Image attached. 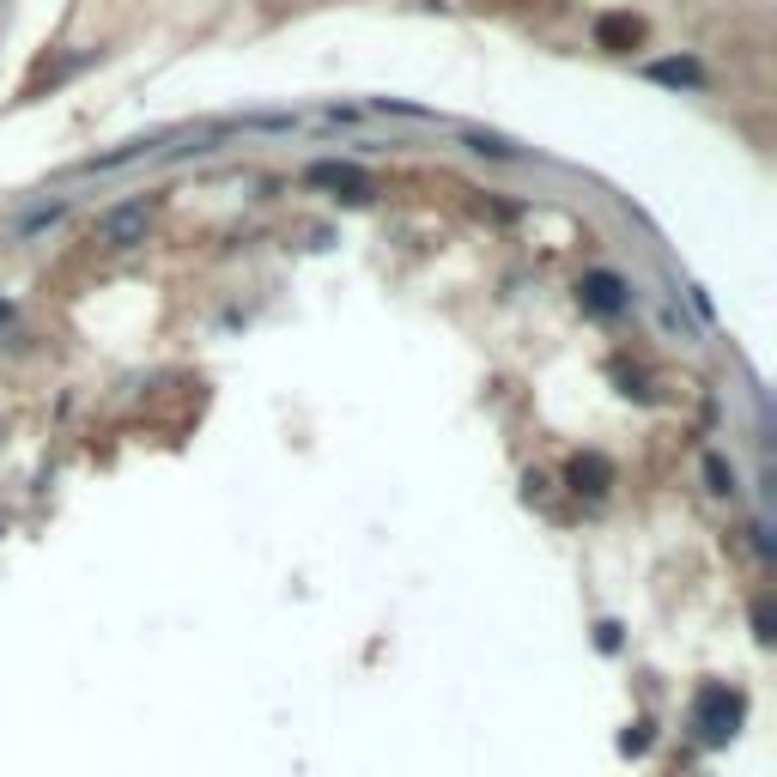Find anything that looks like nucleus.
Listing matches in <instances>:
<instances>
[{
  "label": "nucleus",
  "instance_id": "1",
  "mask_svg": "<svg viewBox=\"0 0 777 777\" xmlns=\"http://www.w3.org/2000/svg\"><path fill=\"white\" fill-rule=\"evenodd\" d=\"M147 225H152L147 194H134V201H115L110 213L98 219V243H110V250H134V243H147Z\"/></svg>",
  "mask_w": 777,
  "mask_h": 777
},
{
  "label": "nucleus",
  "instance_id": "2",
  "mask_svg": "<svg viewBox=\"0 0 777 777\" xmlns=\"http://www.w3.org/2000/svg\"><path fill=\"white\" fill-rule=\"evenodd\" d=\"M735 723H741V698H735L729 686H705V693L693 698V729L705 735V741H729Z\"/></svg>",
  "mask_w": 777,
  "mask_h": 777
},
{
  "label": "nucleus",
  "instance_id": "3",
  "mask_svg": "<svg viewBox=\"0 0 777 777\" xmlns=\"http://www.w3.org/2000/svg\"><path fill=\"white\" fill-rule=\"evenodd\" d=\"M310 183H329V189H359V194H365V176H359L353 164H316V171H310Z\"/></svg>",
  "mask_w": 777,
  "mask_h": 777
}]
</instances>
